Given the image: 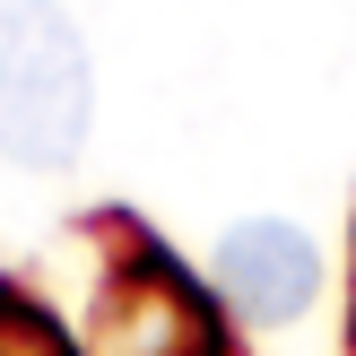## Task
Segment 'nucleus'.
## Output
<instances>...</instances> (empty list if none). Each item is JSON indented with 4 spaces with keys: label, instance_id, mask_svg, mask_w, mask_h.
I'll return each instance as SVG.
<instances>
[{
    "label": "nucleus",
    "instance_id": "nucleus-3",
    "mask_svg": "<svg viewBox=\"0 0 356 356\" xmlns=\"http://www.w3.org/2000/svg\"><path fill=\"white\" fill-rule=\"evenodd\" d=\"M209 278H218V296L243 313V322L278 330V322H296V313L313 305V287H322V252H313L305 226H287V218H252V226H235V235L218 243Z\"/></svg>",
    "mask_w": 356,
    "mask_h": 356
},
{
    "label": "nucleus",
    "instance_id": "nucleus-2",
    "mask_svg": "<svg viewBox=\"0 0 356 356\" xmlns=\"http://www.w3.org/2000/svg\"><path fill=\"white\" fill-rule=\"evenodd\" d=\"M96 356H226L200 287H191L148 235H131V270H104Z\"/></svg>",
    "mask_w": 356,
    "mask_h": 356
},
{
    "label": "nucleus",
    "instance_id": "nucleus-4",
    "mask_svg": "<svg viewBox=\"0 0 356 356\" xmlns=\"http://www.w3.org/2000/svg\"><path fill=\"white\" fill-rule=\"evenodd\" d=\"M0 356H70L44 305H26L17 287H0Z\"/></svg>",
    "mask_w": 356,
    "mask_h": 356
},
{
    "label": "nucleus",
    "instance_id": "nucleus-1",
    "mask_svg": "<svg viewBox=\"0 0 356 356\" xmlns=\"http://www.w3.org/2000/svg\"><path fill=\"white\" fill-rule=\"evenodd\" d=\"M96 79L61 0H0V156L61 174L87 148Z\"/></svg>",
    "mask_w": 356,
    "mask_h": 356
}]
</instances>
